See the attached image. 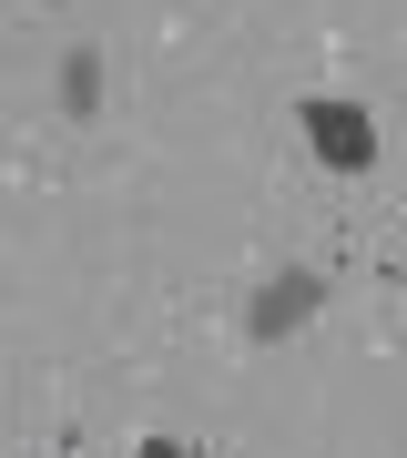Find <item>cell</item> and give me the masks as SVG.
I'll return each instance as SVG.
<instances>
[{"instance_id": "cell-1", "label": "cell", "mask_w": 407, "mask_h": 458, "mask_svg": "<svg viewBox=\"0 0 407 458\" xmlns=\"http://www.w3.org/2000/svg\"><path fill=\"white\" fill-rule=\"evenodd\" d=\"M295 132H306V153L326 174H367L377 164V113L346 102V92H306V102H295Z\"/></svg>"}, {"instance_id": "cell-4", "label": "cell", "mask_w": 407, "mask_h": 458, "mask_svg": "<svg viewBox=\"0 0 407 458\" xmlns=\"http://www.w3.org/2000/svg\"><path fill=\"white\" fill-rule=\"evenodd\" d=\"M143 458H183V448H174V438H153V448H143Z\"/></svg>"}, {"instance_id": "cell-2", "label": "cell", "mask_w": 407, "mask_h": 458, "mask_svg": "<svg viewBox=\"0 0 407 458\" xmlns=\"http://www.w3.org/2000/svg\"><path fill=\"white\" fill-rule=\"evenodd\" d=\"M316 306H326V276H316V265H285V276H265L255 295H244V336H255V346H276V336L306 327Z\"/></svg>"}, {"instance_id": "cell-3", "label": "cell", "mask_w": 407, "mask_h": 458, "mask_svg": "<svg viewBox=\"0 0 407 458\" xmlns=\"http://www.w3.org/2000/svg\"><path fill=\"white\" fill-rule=\"evenodd\" d=\"M51 102H62V123H92V113H102V51H92V41L62 51V82H51Z\"/></svg>"}]
</instances>
